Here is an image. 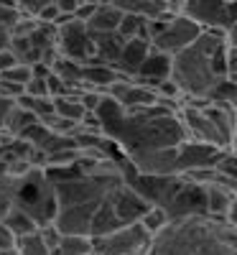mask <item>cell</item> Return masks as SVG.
I'll list each match as a JSON object with an SVG mask.
<instances>
[{"label":"cell","mask_w":237,"mask_h":255,"mask_svg":"<svg viewBox=\"0 0 237 255\" xmlns=\"http://www.w3.org/2000/svg\"><path fill=\"white\" fill-rule=\"evenodd\" d=\"M232 44V33L202 31L186 49L171 56V82L179 87L181 100L197 97L207 100V95L227 77V46ZM232 82V79H230Z\"/></svg>","instance_id":"obj_1"},{"label":"cell","mask_w":237,"mask_h":255,"mask_svg":"<svg viewBox=\"0 0 237 255\" xmlns=\"http://www.w3.org/2000/svg\"><path fill=\"white\" fill-rule=\"evenodd\" d=\"M179 13L202 31L232 33L235 28V0H184Z\"/></svg>","instance_id":"obj_2"},{"label":"cell","mask_w":237,"mask_h":255,"mask_svg":"<svg viewBox=\"0 0 237 255\" xmlns=\"http://www.w3.org/2000/svg\"><path fill=\"white\" fill-rule=\"evenodd\" d=\"M56 51L64 59H72L77 64H92L95 61V46H92V33L87 23L64 15L56 23Z\"/></svg>","instance_id":"obj_3"},{"label":"cell","mask_w":237,"mask_h":255,"mask_svg":"<svg viewBox=\"0 0 237 255\" xmlns=\"http://www.w3.org/2000/svg\"><path fill=\"white\" fill-rule=\"evenodd\" d=\"M150 248V235L140 222L118 227L110 235L92 238V255H145Z\"/></svg>","instance_id":"obj_4"},{"label":"cell","mask_w":237,"mask_h":255,"mask_svg":"<svg viewBox=\"0 0 237 255\" xmlns=\"http://www.w3.org/2000/svg\"><path fill=\"white\" fill-rule=\"evenodd\" d=\"M199 33H202V28L194 23V20H189L186 15L176 13V15L163 26V31H161L153 41H150V46L158 49V51H163V54L174 56V54H179L181 49H186Z\"/></svg>","instance_id":"obj_5"},{"label":"cell","mask_w":237,"mask_h":255,"mask_svg":"<svg viewBox=\"0 0 237 255\" xmlns=\"http://www.w3.org/2000/svg\"><path fill=\"white\" fill-rule=\"evenodd\" d=\"M107 199H110L115 215L122 225H130V222H138L143 217V212L150 207L138 191H133L125 181H118L110 191H107Z\"/></svg>","instance_id":"obj_6"},{"label":"cell","mask_w":237,"mask_h":255,"mask_svg":"<svg viewBox=\"0 0 237 255\" xmlns=\"http://www.w3.org/2000/svg\"><path fill=\"white\" fill-rule=\"evenodd\" d=\"M148 51H150V41L148 38H140V36H133V38H127L125 44H122L118 59L110 64V67L120 77H135V72L140 69V64L148 56Z\"/></svg>","instance_id":"obj_7"},{"label":"cell","mask_w":237,"mask_h":255,"mask_svg":"<svg viewBox=\"0 0 237 255\" xmlns=\"http://www.w3.org/2000/svg\"><path fill=\"white\" fill-rule=\"evenodd\" d=\"M168 77H171V54H163V51H158V49L150 46L148 56L143 59L140 69L135 72V77H133V79H135V82L148 84V87H153L156 82L168 79Z\"/></svg>","instance_id":"obj_8"},{"label":"cell","mask_w":237,"mask_h":255,"mask_svg":"<svg viewBox=\"0 0 237 255\" xmlns=\"http://www.w3.org/2000/svg\"><path fill=\"white\" fill-rule=\"evenodd\" d=\"M118 227H122V222L118 220V215H115V209H113L110 199L102 197L100 204H97L95 212H92V220H90V238L110 235V232H115Z\"/></svg>","instance_id":"obj_9"},{"label":"cell","mask_w":237,"mask_h":255,"mask_svg":"<svg viewBox=\"0 0 237 255\" xmlns=\"http://www.w3.org/2000/svg\"><path fill=\"white\" fill-rule=\"evenodd\" d=\"M92 33V31H90ZM125 44V38L118 31H107V33H92V46H95V61L102 64H113Z\"/></svg>","instance_id":"obj_10"},{"label":"cell","mask_w":237,"mask_h":255,"mask_svg":"<svg viewBox=\"0 0 237 255\" xmlns=\"http://www.w3.org/2000/svg\"><path fill=\"white\" fill-rule=\"evenodd\" d=\"M122 18V10L113 3H105V5H97L92 18L87 20V28L92 33H107V31H118V23Z\"/></svg>","instance_id":"obj_11"},{"label":"cell","mask_w":237,"mask_h":255,"mask_svg":"<svg viewBox=\"0 0 237 255\" xmlns=\"http://www.w3.org/2000/svg\"><path fill=\"white\" fill-rule=\"evenodd\" d=\"M3 225H5V230L10 232L13 238H23V235H31V232H36V230H38L36 220L28 215V212L18 209V207H13V209L8 212L5 220H3Z\"/></svg>","instance_id":"obj_12"},{"label":"cell","mask_w":237,"mask_h":255,"mask_svg":"<svg viewBox=\"0 0 237 255\" xmlns=\"http://www.w3.org/2000/svg\"><path fill=\"white\" fill-rule=\"evenodd\" d=\"M92 253V238L87 235H61L49 255H87Z\"/></svg>","instance_id":"obj_13"},{"label":"cell","mask_w":237,"mask_h":255,"mask_svg":"<svg viewBox=\"0 0 237 255\" xmlns=\"http://www.w3.org/2000/svg\"><path fill=\"white\" fill-rule=\"evenodd\" d=\"M138 222H140V227L148 232V235L153 238V235H158V232H161L171 220H168V215H166V212H163L161 207H148Z\"/></svg>","instance_id":"obj_14"},{"label":"cell","mask_w":237,"mask_h":255,"mask_svg":"<svg viewBox=\"0 0 237 255\" xmlns=\"http://www.w3.org/2000/svg\"><path fill=\"white\" fill-rule=\"evenodd\" d=\"M145 18H140V15H133V13H122V18H120V23H118V33L127 41V38H133V36H140V38H145Z\"/></svg>","instance_id":"obj_15"},{"label":"cell","mask_w":237,"mask_h":255,"mask_svg":"<svg viewBox=\"0 0 237 255\" xmlns=\"http://www.w3.org/2000/svg\"><path fill=\"white\" fill-rule=\"evenodd\" d=\"M33 77V67L31 64H15V67H10L8 72L0 74V79H5V82H13V84H20V87H26V82Z\"/></svg>","instance_id":"obj_16"},{"label":"cell","mask_w":237,"mask_h":255,"mask_svg":"<svg viewBox=\"0 0 237 255\" xmlns=\"http://www.w3.org/2000/svg\"><path fill=\"white\" fill-rule=\"evenodd\" d=\"M51 0H18V13L26 18H38V13L44 10Z\"/></svg>","instance_id":"obj_17"},{"label":"cell","mask_w":237,"mask_h":255,"mask_svg":"<svg viewBox=\"0 0 237 255\" xmlns=\"http://www.w3.org/2000/svg\"><path fill=\"white\" fill-rule=\"evenodd\" d=\"M18 18H20L18 8H13V5H3V3H0V28L10 31V28L15 26V20H18Z\"/></svg>","instance_id":"obj_18"},{"label":"cell","mask_w":237,"mask_h":255,"mask_svg":"<svg viewBox=\"0 0 237 255\" xmlns=\"http://www.w3.org/2000/svg\"><path fill=\"white\" fill-rule=\"evenodd\" d=\"M15 64H18V59H15V54L5 46V49H0V74H3V72H8L10 67H15Z\"/></svg>","instance_id":"obj_19"},{"label":"cell","mask_w":237,"mask_h":255,"mask_svg":"<svg viewBox=\"0 0 237 255\" xmlns=\"http://www.w3.org/2000/svg\"><path fill=\"white\" fill-rule=\"evenodd\" d=\"M51 3L56 5V10H59L61 15H72V13L77 10V5L84 3V0H51Z\"/></svg>","instance_id":"obj_20"},{"label":"cell","mask_w":237,"mask_h":255,"mask_svg":"<svg viewBox=\"0 0 237 255\" xmlns=\"http://www.w3.org/2000/svg\"><path fill=\"white\" fill-rule=\"evenodd\" d=\"M8 44H10V33L5 28H0V49H5Z\"/></svg>","instance_id":"obj_21"},{"label":"cell","mask_w":237,"mask_h":255,"mask_svg":"<svg viewBox=\"0 0 237 255\" xmlns=\"http://www.w3.org/2000/svg\"><path fill=\"white\" fill-rule=\"evenodd\" d=\"M163 3H166V5L171 8V10H176V13H179V10H181V3H184V0H163Z\"/></svg>","instance_id":"obj_22"},{"label":"cell","mask_w":237,"mask_h":255,"mask_svg":"<svg viewBox=\"0 0 237 255\" xmlns=\"http://www.w3.org/2000/svg\"><path fill=\"white\" fill-rule=\"evenodd\" d=\"M84 3H92V5H105V3H110V0H84Z\"/></svg>","instance_id":"obj_23"}]
</instances>
